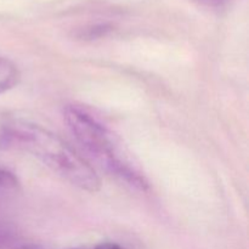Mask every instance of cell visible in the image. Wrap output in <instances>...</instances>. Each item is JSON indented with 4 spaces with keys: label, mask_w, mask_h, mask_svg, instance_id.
Here are the masks:
<instances>
[{
    "label": "cell",
    "mask_w": 249,
    "mask_h": 249,
    "mask_svg": "<svg viewBox=\"0 0 249 249\" xmlns=\"http://www.w3.org/2000/svg\"><path fill=\"white\" fill-rule=\"evenodd\" d=\"M18 79L19 72L15 63L7 58L0 57V94L14 88Z\"/></svg>",
    "instance_id": "3"
},
{
    "label": "cell",
    "mask_w": 249,
    "mask_h": 249,
    "mask_svg": "<svg viewBox=\"0 0 249 249\" xmlns=\"http://www.w3.org/2000/svg\"><path fill=\"white\" fill-rule=\"evenodd\" d=\"M14 249H41L38 246H34V245H29V243H19L18 246H16Z\"/></svg>",
    "instance_id": "8"
},
{
    "label": "cell",
    "mask_w": 249,
    "mask_h": 249,
    "mask_svg": "<svg viewBox=\"0 0 249 249\" xmlns=\"http://www.w3.org/2000/svg\"><path fill=\"white\" fill-rule=\"evenodd\" d=\"M194 1L198 2V4L203 5V6L207 7H213V9H216V7H220L225 4L228 0H194Z\"/></svg>",
    "instance_id": "6"
},
{
    "label": "cell",
    "mask_w": 249,
    "mask_h": 249,
    "mask_svg": "<svg viewBox=\"0 0 249 249\" xmlns=\"http://www.w3.org/2000/svg\"><path fill=\"white\" fill-rule=\"evenodd\" d=\"M21 243L18 232L11 223L0 219V249H14Z\"/></svg>",
    "instance_id": "5"
},
{
    "label": "cell",
    "mask_w": 249,
    "mask_h": 249,
    "mask_svg": "<svg viewBox=\"0 0 249 249\" xmlns=\"http://www.w3.org/2000/svg\"><path fill=\"white\" fill-rule=\"evenodd\" d=\"M63 118L78 143L101 169L134 189H148L145 178L122 155L112 134L96 118L74 105L63 109Z\"/></svg>",
    "instance_id": "2"
},
{
    "label": "cell",
    "mask_w": 249,
    "mask_h": 249,
    "mask_svg": "<svg viewBox=\"0 0 249 249\" xmlns=\"http://www.w3.org/2000/svg\"><path fill=\"white\" fill-rule=\"evenodd\" d=\"M10 147L31 153L53 172L88 192H96L101 180L94 168L51 131L24 121L9 122L0 135Z\"/></svg>",
    "instance_id": "1"
},
{
    "label": "cell",
    "mask_w": 249,
    "mask_h": 249,
    "mask_svg": "<svg viewBox=\"0 0 249 249\" xmlns=\"http://www.w3.org/2000/svg\"><path fill=\"white\" fill-rule=\"evenodd\" d=\"M19 184L14 174L0 167V206L18 194Z\"/></svg>",
    "instance_id": "4"
},
{
    "label": "cell",
    "mask_w": 249,
    "mask_h": 249,
    "mask_svg": "<svg viewBox=\"0 0 249 249\" xmlns=\"http://www.w3.org/2000/svg\"><path fill=\"white\" fill-rule=\"evenodd\" d=\"M95 249H124L122 246L117 245V243H111V242H107V243H101V245L97 246Z\"/></svg>",
    "instance_id": "7"
}]
</instances>
